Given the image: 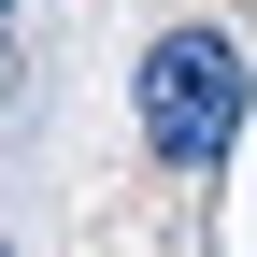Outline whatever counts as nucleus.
<instances>
[{"instance_id":"3","label":"nucleus","mask_w":257,"mask_h":257,"mask_svg":"<svg viewBox=\"0 0 257 257\" xmlns=\"http://www.w3.org/2000/svg\"><path fill=\"white\" fill-rule=\"evenodd\" d=\"M0 257H15V243H0Z\"/></svg>"},{"instance_id":"2","label":"nucleus","mask_w":257,"mask_h":257,"mask_svg":"<svg viewBox=\"0 0 257 257\" xmlns=\"http://www.w3.org/2000/svg\"><path fill=\"white\" fill-rule=\"evenodd\" d=\"M0 29H15V0H0Z\"/></svg>"},{"instance_id":"1","label":"nucleus","mask_w":257,"mask_h":257,"mask_svg":"<svg viewBox=\"0 0 257 257\" xmlns=\"http://www.w3.org/2000/svg\"><path fill=\"white\" fill-rule=\"evenodd\" d=\"M243 100H257V43L229 15L157 29V57H143V143H157V172H214L243 143Z\"/></svg>"}]
</instances>
